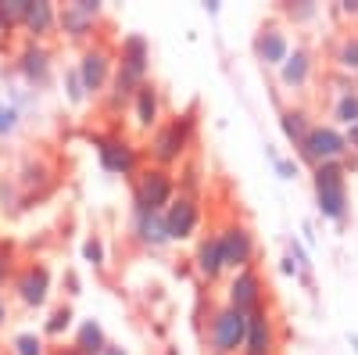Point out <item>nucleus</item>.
I'll return each mask as SVG.
<instances>
[{"instance_id": "4468645a", "label": "nucleus", "mask_w": 358, "mask_h": 355, "mask_svg": "<svg viewBox=\"0 0 358 355\" xmlns=\"http://www.w3.org/2000/svg\"><path fill=\"white\" fill-rule=\"evenodd\" d=\"M18 76L25 79V86H33V90H43V86L50 83L54 76V54L36 43V40H29L18 54Z\"/></svg>"}, {"instance_id": "4c0bfd02", "label": "nucleus", "mask_w": 358, "mask_h": 355, "mask_svg": "<svg viewBox=\"0 0 358 355\" xmlns=\"http://www.w3.org/2000/svg\"><path fill=\"white\" fill-rule=\"evenodd\" d=\"M101 355H129V351H126V348H122V344H115V341H108V344H104V351H101Z\"/></svg>"}, {"instance_id": "58836bf2", "label": "nucleus", "mask_w": 358, "mask_h": 355, "mask_svg": "<svg viewBox=\"0 0 358 355\" xmlns=\"http://www.w3.org/2000/svg\"><path fill=\"white\" fill-rule=\"evenodd\" d=\"M4 323H8V302L0 298V327H4Z\"/></svg>"}, {"instance_id": "a211bd4d", "label": "nucleus", "mask_w": 358, "mask_h": 355, "mask_svg": "<svg viewBox=\"0 0 358 355\" xmlns=\"http://www.w3.org/2000/svg\"><path fill=\"white\" fill-rule=\"evenodd\" d=\"M244 355H276V319L265 305L248 316V337Z\"/></svg>"}, {"instance_id": "b1692460", "label": "nucleus", "mask_w": 358, "mask_h": 355, "mask_svg": "<svg viewBox=\"0 0 358 355\" xmlns=\"http://www.w3.org/2000/svg\"><path fill=\"white\" fill-rule=\"evenodd\" d=\"M280 126H283V133H287V140H290L294 147H301L315 123L308 118L305 108H297V104H294V108H283V111H280Z\"/></svg>"}, {"instance_id": "6ab92c4d", "label": "nucleus", "mask_w": 358, "mask_h": 355, "mask_svg": "<svg viewBox=\"0 0 358 355\" xmlns=\"http://www.w3.org/2000/svg\"><path fill=\"white\" fill-rule=\"evenodd\" d=\"M133 123H136L140 133H151L162 123V90L151 79H147L140 90L133 94Z\"/></svg>"}, {"instance_id": "6e6552de", "label": "nucleus", "mask_w": 358, "mask_h": 355, "mask_svg": "<svg viewBox=\"0 0 358 355\" xmlns=\"http://www.w3.org/2000/svg\"><path fill=\"white\" fill-rule=\"evenodd\" d=\"M215 233H219V244H222V265H226V270H233V273L251 270V265H255V251H258L251 226H244V223H226V226L215 230Z\"/></svg>"}, {"instance_id": "e433bc0d", "label": "nucleus", "mask_w": 358, "mask_h": 355, "mask_svg": "<svg viewBox=\"0 0 358 355\" xmlns=\"http://www.w3.org/2000/svg\"><path fill=\"white\" fill-rule=\"evenodd\" d=\"M344 140H348V151H358V123H355V126H348Z\"/></svg>"}, {"instance_id": "f704fd0d", "label": "nucleus", "mask_w": 358, "mask_h": 355, "mask_svg": "<svg viewBox=\"0 0 358 355\" xmlns=\"http://www.w3.org/2000/svg\"><path fill=\"white\" fill-rule=\"evenodd\" d=\"M15 258V248L11 244H0V284H8V273H11V262Z\"/></svg>"}, {"instance_id": "1a4fd4ad", "label": "nucleus", "mask_w": 358, "mask_h": 355, "mask_svg": "<svg viewBox=\"0 0 358 355\" xmlns=\"http://www.w3.org/2000/svg\"><path fill=\"white\" fill-rule=\"evenodd\" d=\"M101 15H104L101 0H69V4L57 8V29H62L69 40H90Z\"/></svg>"}, {"instance_id": "f8f14e48", "label": "nucleus", "mask_w": 358, "mask_h": 355, "mask_svg": "<svg viewBox=\"0 0 358 355\" xmlns=\"http://www.w3.org/2000/svg\"><path fill=\"white\" fill-rule=\"evenodd\" d=\"M165 230H169V241H190L201 226V201L190 194H176L169 201V209L162 212Z\"/></svg>"}, {"instance_id": "cd10ccee", "label": "nucleus", "mask_w": 358, "mask_h": 355, "mask_svg": "<svg viewBox=\"0 0 358 355\" xmlns=\"http://www.w3.org/2000/svg\"><path fill=\"white\" fill-rule=\"evenodd\" d=\"M72 319H76V316H72V305H57V309L47 316V323H43V334H47V337H62V334L72 327Z\"/></svg>"}, {"instance_id": "4be33fe9", "label": "nucleus", "mask_w": 358, "mask_h": 355, "mask_svg": "<svg viewBox=\"0 0 358 355\" xmlns=\"http://www.w3.org/2000/svg\"><path fill=\"white\" fill-rule=\"evenodd\" d=\"M133 241L143 244V248H165V244H172L162 212H133Z\"/></svg>"}, {"instance_id": "72a5a7b5", "label": "nucleus", "mask_w": 358, "mask_h": 355, "mask_svg": "<svg viewBox=\"0 0 358 355\" xmlns=\"http://www.w3.org/2000/svg\"><path fill=\"white\" fill-rule=\"evenodd\" d=\"M65 97H69L72 104H83V101H86V90H83V83H79V72H76V69L65 72Z\"/></svg>"}, {"instance_id": "39448f33", "label": "nucleus", "mask_w": 358, "mask_h": 355, "mask_svg": "<svg viewBox=\"0 0 358 355\" xmlns=\"http://www.w3.org/2000/svg\"><path fill=\"white\" fill-rule=\"evenodd\" d=\"M351 151H348V140H344V133L334 126V123H315L312 126V133L305 137V144L297 147V158L301 162H308L312 169L315 165H322V162H344Z\"/></svg>"}, {"instance_id": "9d476101", "label": "nucleus", "mask_w": 358, "mask_h": 355, "mask_svg": "<svg viewBox=\"0 0 358 355\" xmlns=\"http://www.w3.org/2000/svg\"><path fill=\"white\" fill-rule=\"evenodd\" d=\"M11 291L25 309H43L50 298V270L43 262H29L11 277Z\"/></svg>"}, {"instance_id": "7c9ffc66", "label": "nucleus", "mask_w": 358, "mask_h": 355, "mask_svg": "<svg viewBox=\"0 0 358 355\" xmlns=\"http://www.w3.org/2000/svg\"><path fill=\"white\" fill-rule=\"evenodd\" d=\"M280 11H283L290 22H308V18H315V11H319V8L312 4V0H301V4H283Z\"/></svg>"}, {"instance_id": "7ed1b4c3", "label": "nucleus", "mask_w": 358, "mask_h": 355, "mask_svg": "<svg viewBox=\"0 0 358 355\" xmlns=\"http://www.w3.org/2000/svg\"><path fill=\"white\" fill-rule=\"evenodd\" d=\"M176 197V172L147 165L133 180V212H165Z\"/></svg>"}, {"instance_id": "c9c22d12", "label": "nucleus", "mask_w": 358, "mask_h": 355, "mask_svg": "<svg viewBox=\"0 0 358 355\" xmlns=\"http://www.w3.org/2000/svg\"><path fill=\"white\" fill-rule=\"evenodd\" d=\"M337 11H341V15H351V18H358V0H341V4H337Z\"/></svg>"}, {"instance_id": "f257e3e1", "label": "nucleus", "mask_w": 358, "mask_h": 355, "mask_svg": "<svg viewBox=\"0 0 358 355\" xmlns=\"http://www.w3.org/2000/svg\"><path fill=\"white\" fill-rule=\"evenodd\" d=\"M312 187H315V204L319 216L337 226L348 223L351 216V197H348V169L344 162H322L312 169Z\"/></svg>"}, {"instance_id": "dca6fc26", "label": "nucleus", "mask_w": 358, "mask_h": 355, "mask_svg": "<svg viewBox=\"0 0 358 355\" xmlns=\"http://www.w3.org/2000/svg\"><path fill=\"white\" fill-rule=\"evenodd\" d=\"M312 72H315V54H312L305 43H294V47H290V54L283 57V65L276 69L280 86H283V90H290V94L305 90L308 79H312Z\"/></svg>"}, {"instance_id": "bb28decb", "label": "nucleus", "mask_w": 358, "mask_h": 355, "mask_svg": "<svg viewBox=\"0 0 358 355\" xmlns=\"http://www.w3.org/2000/svg\"><path fill=\"white\" fill-rule=\"evenodd\" d=\"M29 0H0V33H11L15 25H22Z\"/></svg>"}, {"instance_id": "9b49d317", "label": "nucleus", "mask_w": 358, "mask_h": 355, "mask_svg": "<svg viewBox=\"0 0 358 355\" xmlns=\"http://www.w3.org/2000/svg\"><path fill=\"white\" fill-rule=\"evenodd\" d=\"M226 305L236 309V312H244V316H251L255 309L265 305V280H262V273L255 270V265L251 270L233 273V280L226 287Z\"/></svg>"}, {"instance_id": "f03ea898", "label": "nucleus", "mask_w": 358, "mask_h": 355, "mask_svg": "<svg viewBox=\"0 0 358 355\" xmlns=\"http://www.w3.org/2000/svg\"><path fill=\"white\" fill-rule=\"evenodd\" d=\"M194 137H197V111H183L162 123L155 133H151V162L158 169H172L187 158V151L194 147Z\"/></svg>"}, {"instance_id": "473e14b6", "label": "nucleus", "mask_w": 358, "mask_h": 355, "mask_svg": "<svg viewBox=\"0 0 358 355\" xmlns=\"http://www.w3.org/2000/svg\"><path fill=\"white\" fill-rule=\"evenodd\" d=\"M265 151H268V158L276 162V172H280V180H297V172H301V169H297V162H294V158H283V155H276L273 147H265Z\"/></svg>"}, {"instance_id": "c756f323", "label": "nucleus", "mask_w": 358, "mask_h": 355, "mask_svg": "<svg viewBox=\"0 0 358 355\" xmlns=\"http://www.w3.org/2000/svg\"><path fill=\"white\" fill-rule=\"evenodd\" d=\"M18 126H22V111H18L11 101H0V140L15 137Z\"/></svg>"}, {"instance_id": "0eeeda50", "label": "nucleus", "mask_w": 358, "mask_h": 355, "mask_svg": "<svg viewBox=\"0 0 358 355\" xmlns=\"http://www.w3.org/2000/svg\"><path fill=\"white\" fill-rule=\"evenodd\" d=\"M90 140H94L97 158L108 172H115V176H136L140 172V155L122 133H94Z\"/></svg>"}, {"instance_id": "f3484780", "label": "nucleus", "mask_w": 358, "mask_h": 355, "mask_svg": "<svg viewBox=\"0 0 358 355\" xmlns=\"http://www.w3.org/2000/svg\"><path fill=\"white\" fill-rule=\"evenodd\" d=\"M50 187H54V169H50V162H47V158H40V155H29V158L22 162V172H18L22 204L47 197V194H50Z\"/></svg>"}, {"instance_id": "2f4dec72", "label": "nucleus", "mask_w": 358, "mask_h": 355, "mask_svg": "<svg viewBox=\"0 0 358 355\" xmlns=\"http://www.w3.org/2000/svg\"><path fill=\"white\" fill-rule=\"evenodd\" d=\"M83 258L86 262H94L97 265V270H101V265H104V241H101V237H86V241H83Z\"/></svg>"}, {"instance_id": "393cba45", "label": "nucleus", "mask_w": 358, "mask_h": 355, "mask_svg": "<svg viewBox=\"0 0 358 355\" xmlns=\"http://www.w3.org/2000/svg\"><path fill=\"white\" fill-rule=\"evenodd\" d=\"M334 62L344 76H355L358 72V33H344L334 47Z\"/></svg>"}, {"instance_id": "412c9836", "label": "nucleus", "mask_w": 358, "mask_h": 355, "mask_svg": "<svg viewBox=\"0 0 358 355\" xmlns=\"http://www.w3.org/2000/svg\"><path fill=\"white\" fill-rule=\"evenodd\" d=\"M194 270L201 280L208 284H215L222 273H226V265H222V244H219V233H208L201 237V244L194 251Z\"/></svg>"}, {"instance_id": "2eb2a0df", "label": "nucleus", "mask_w": 358, "mask_h": 355, "mask_svg": "<svg viewBox=\"0 0 358 355\" xmlns=\"http://www.w3.org/2000/svg\"><path fill=\"white\" fill-rule=\"evenodd\" d=\"M287 54H290V36H287L283 22H276V18L265 22L255 33V57L265 69H280Z\"/></svg>"}, {"instance_id": "ea45409f", "label": "nucleus", "mask_w": 358, "mask_h": 355, "mask_svg": "<svg viewBox=\"0 0 358 355\" xmlns=\"http://www.w3.org/2000/svg\"><path fill=\"white\" fill-rule=\"evenodd\" d=\"M54 355H79V351H76V348H57Z\"/></svg>"}, {"instance_id": "ddd939ff", "label": "nucleus", "mask_w": 358, "mask_h": 355, "mask_svg": "<svg viewBox=\"0 0 358 355\" xmlns=\"http://www.w3.org/2000/svg\"><path fill=\"white\" fill-rule=\"evenodd\" d=\"M115 69L126 72L129 79L136 83H147V72H151V43H147L143 33H129L118 43V54H115Z\"/></svg>"}, {"instance_id": "aec40b11", "label": "nucleus", "mask_w": 358, "mask_h": 355, "mask_svg": "<svg viewBox=\"0 0 358 355\" xmlns=\"http://www.w3.org/2000/svg\"><path fill=\"white\" fill-rule=\"evenodd\" d=\"M22 29L29 33V40L43 43L54 29H57V4H54V0H29V4H25V18H22Z\"/></svg>"}, {"instance_id": "a878e982", "label": "nucleus", "mask_w": 358, "mask_h": 355, "mask_svg": "<svg viewBox=\"0 0 358 355\" xmlns=\"http://www.w3.org/2000/svg\"><path fill=\"white\" fill-rule=\"evenodd\" d=\"M11 355H47L43 334H36V330H18V334L11 337Z\"/></svg>"}, {"instance_id": "5701e85b", "label": "nucleus", "mask_w": 358, "mask_h": 355, "mask_svg": "<svg viewBox=\"0 0 358 355\" xmlns=\"http://www.w3.org/2000/svg\"><path fill=\"white\" fill-rule=\"evenodd\" d=\"M104 344H108V334H104V327L97 319H83L79 327H76V351L79 355H101L104 351Z\"/></svg>"}, {"instance_id": "20e7f679", "label": "nucleus", "mask_w": 358, "mask_h": 355, "mask_svg": "<svg viewBox=\"0 0 358 355\" xmlns=\"http://www.w3.org/2000/svg\"><path fill=\"white\" fill-rule=\"evenodd\" d=\"M244 337H248V316L244 312H236L229 305L212 312V323H208V351L212 355L244 351Z\"/></svg>"}, {"instance_id": "423d86ee", "label": "nucleus", "mask_w": 358, "mask_h": 355, "mask_svg": "<svg viewBox=\"0 0 358 355\" xmlns=\"http://www.w3.org/2000/svg\"><path fill=\"white\" fill-rule=\"evenodd\" d=\"M76 72H79V83H83L86 97H104L108 83L115 76V54H111V47L108 43H90L83 50V57L76 62Z\"/></svg>"}, {"instance_id": "c85d7f7f", "label": "nucleus", "mask_w": 358, "mask_h": 355, "mask_svg": "<svg viewBox=\"0 0 358 355\" xmlns=\"http://www.w3.org/2000/svg\"><path fill=\"white\" fill-rule=\"evenodd\" d=\"M334 118H337L341 126H355L358 123V90L334 101Z\"/></svg>"}]
</instances>
